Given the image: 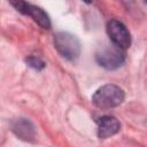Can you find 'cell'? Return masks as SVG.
<instances>
[{
    "label": "cell",
    "mask_w": 147,
    "mask_h": 147,
    "mask_svg": "<svg viewBox=\"0 0 147 147\" xmlns=\"http://www.w3.org/2000/svg\"><path fill=\"white\" fill-rule=\"evenodd\" d=\"M121 129V123L119 121L111 116V115H106L102 116L98 119V137L100 139H107L109 137L115 136Z\"/></svg>",
    "instance_id": "cell-7"
},
{
    "label": "cell",
    "mask_w": 147,
    "mask_h": 147,
    "mask_svg": "<svg viewBox=\"0 0 147 147\" xmlns=\"http://www.w3.org/2000/svg\"><path fill=\"white\" fill-rule=\"evenodd\" d=\"M96 63L107 69V70H116L118 69L125 61L124 49L117 46H105L95 53Z\"/></svg>",
    "instance_id": "cell-3"
},
{
    "label": "cell",
    "mask_w": 147,
    "mask_h": 147,
    "mask_svg": "<svg viewBox=\"0 0 147 147\" xmlns=\"http://www.w3.org/2000/svg\"><path fill=\"white\" fill-rule=\"evenodd\" d=\"M25 63L29 67H31V68H33L34 70H38V71L42 70L45 68V65H46V63L40 57L34 56V55H30V56L25 57Z\"/></svg>",
    "instance_id": "cell-8"
},
{
    "label": "cell",
    "mask_w": 147,
    "mask_h": 147,
    "mask_svg": "<svg viewBox=\"0 0 147 147\" xmlns=\"http://www.w3.org/2000/svg\"><path fill=\"white\" fill-rule=\"evenodd\" d=\"M124 91L119 86L114 84H106L94 92L92 102L100 109H110L119 106L124 101Z\"/></svg>",
    "instance_id": "cell-1"
},
{
    "label": "cell",
    "mask_w": 147,
    "mask_h": 147,
    "mask_svg": "<svg viewBox=\"0 0 147 147\" xmlns=\"http://www.w3.org/2000/svg\"><path fill=\"white\" fill-rule=\"evenodd\" d=\"M122 2L127 8V10L129 9H132L134 7V0H122Z\"/></svg>",
    "instance_id": "cell-9"
},
{
    "label": "cell",
    "mask_w": 147,
    "mask_h": 147,
    "mask_svg": "<svg viewBox=\"0 0 147 147\" xmlns=\"http://www.w3.org/2000/svg\"><path fill=\"white\" fill-rule=\"evenodd\" d=\"M54 46L59 54L68 61H76L82 51L78 38L69 32H57L54 34Z\"/></svg>",
    "instance_id": "cell-2"
},
{
    "label": "cell",
    "mask_w": 147,
    "mask_h": 147,
    "mask_svg": "<svg viewBox=\"0 0 147 147\" xmlns=\"http://www.w3.org/2000/svg\"><path fill=\"white\" fill-rule=\"evenodd\" d=\"M10 127L13 133L24 141H33L36 139V134H37L36 126L28 118L20 117L13 119L10 123Z\"/></svg>",
    "instance_id": "cell-6"
},
{
    "label": "cell",
    "mask_w": 147,
    "mask_h": 147,
    "mask_svg": "<svg viewBox=\"0 0 147 147\" xmlns=\"http://www.w3.org/2000/svg\"><path fill=\"white\" fill-rule=\"evenodd\" d=\"M10 2V5L20 13L30 16L37 24H39L41 28L44 29H51V18L47 15V13L34 5H31L29 2H26L25 0H8Z\"/></svg>",
    "instance_id": "cell-4"
},
{
    "label": "cell",
    "mask_w": 147,
    "mask_h": 147,
    "mask_svg": "<svg viewBox=\"0 0 147 147\" xmlns=\"http://www.w3.org/2000/svg\"><path fill=\"white\" fill-rule=\"evenodd\" d=\"M84 2H86V3H91L92 2V0H83Z\"/></svg>",
    "instance_id": "cell-10"
},
{
    "label": "cell",
    "mask_w": 147,
    "mask_h": 147,
    "mask_svg": "<svg viewBox=\"0 0 147 147\" xmlns=\"http://www.w3.org/2000/svg\"><path fill=\"white\" fill-rule=\"evenodd\" d=\"M107 33L113 44L122 49H126L131 45V34L125 24L118 20H110L107 23Z\"/></svg>",
    "instance_id": "cell-5"
}]
</instances>
